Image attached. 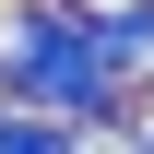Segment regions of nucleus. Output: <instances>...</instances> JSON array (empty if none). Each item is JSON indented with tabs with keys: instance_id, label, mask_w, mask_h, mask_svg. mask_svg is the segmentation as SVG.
<instances>
[{
	"instance_id": "1",
	"label": "nucleus",
	"mask_w": 154,
	"mask_h": 154,
	"mask_svg": "<svg viewBox=\"0 0 154 154\" xmlns=\"http://www.w3.org/2000/svg\"><path fill=\"white\" fill-rule=\"evenodd\" d=\"M0 71H12L36 107H59V131L119 119V59L83 36V12H12L0 24Z\"/></svg>"
},
{
	"instance_id": "2",
	"label": "nucleus",
	"mask_w": 154,
	"mask_h": 154,
	"mask_svg": "<svg viewBox=\"0 0 154 154\" xmlns=\"http://www.w3.org/2000/svg\"><path fill=\"white\" fill-rule=\"evenodd\" d=\"M83 36H95L107 59H142V48H154V0H119V12H83Z\"/></svg>"
}]
</instances>
